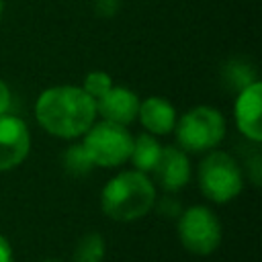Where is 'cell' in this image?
Instances as JSON below:
<instances>
[{"instance_id":"6da1fadb","label":"cell","mask_w":262,"mask_h":262,"mask_svg":"<svg viewBox=\"0 0 262 262\" xmlns=\"http://www.w3.org/2000/svg\"><path fill=\"white\" fill-rule=\"evenodd\" d=\"M96 100L82 86H53L41 92L35 104L37 123L51 135L72 139L84 135L96 119Z\"/></svg>"},{"instance_id":"7a4b0ae2","label":"cell","mask_w":262,"mask_h":262,"mask_svg":"<svg viewBox=\"0 0 262 262\" xmlns=\"http://www.w3.org/2000/svg\"><path fill=\"white\" fill-rule=\"evenodd\" d=\"M154 205H156L154 182L147 178L145 172L139 170H125L113 176L100 192V207L104 215L121 223L141 219L151 211Z\"/></svg>"},{"instance_id":"3957f363","label":"cell","mask_w":262,"mask_h":262,"mask_svg":"<svg viewBox=\"0 0 262 262\" xmlns=\"http://www.w3.org/2000/svg\"><path fill=\"white\" fill-rule=\"evenodd\" d=\"M176 141L186 151H211L225 137V119L213 106H194L176 119Z\"/></svg>"},{"instance_id":"277c9868","label":"cell","mask_w":262,"mask_h":262,"mask_svg":"<svg viewBox=\"0 0 262 262\" xmlns=\"http://www.w3.org/2000/svg\"><path fill=\"white\" fill-rule=\"evenodd\" d=\"M199 186L213 203H227L244 188V176L237 162L225 151H209L199 166Z\"/></svg>"},{"instance_id":"5b68a950","label":"cell","mask_w":262,"mask_h":262,"mask_svg":"<svg viewBox=\"0 0 262 262\" xmlns=\"http://www.w3.org/2000/svg\"><path fill=\"white\" fill-rule=\"evenodd\" d=\"M84 135L86 137H84L82 145L88 151L94 166L115 168V166H121L123 162H127L131 156L133 137L125 125L111 123V121L102 119L100 123H92Z\"/></svg>"},{"instance_id":"8992f818","label":"cell","mask_w":262,"mask_h":262,"mask_svg":"<svg viewBox=\"0 0 262 262\" xmlns=\"http://www.w3.org/2000/svg\"><path fill=\"white\" fill-rule=\"evenodd\" d=\"M178 237L182 246L196 256L213 254L221 244V225L217 215L203 205L188 207L178 219Z\"/></svg>"},{"instance_id":"52a82bcc","label":"cell","mask_w":262,"mask_h":262,"mask_svg":"<svg viewBox=\"0 0 262 262\" xmlns=\"http://www.w3.org/2000/svg\"><path fill=\"white\" fill-rule=\"evenodd\" d=\"M31 149V135L23 119L8 113L0 115V172L25 162Z\"/></svg>"},{"instance_id":"ba28073f","label":"cell","mask_w":262,"mask_h":262,"mask_svg":"<svg viewBox=\"0 0 262 262\" xmlns=\"http://www.w3.org/2000/svg\"><path fill=\"white\" fill-rule=\"evenodd\" d=\"M260 108H262V84H260V80H256L237 92L235 108H233L237 129L248 139H252L256 143L262 139Z\"/></svg>"},{"instance_id":"9c48e42d","label":"cell","mask_w":262,"mask_h":262,"mask_svg":"<svg viewBox=\"0 0 262 262\" xmlns=\"http://www.w3.org/2000/svg\"><path fill=\"white\" fill-rule=\"evenodd\" d=\"M151 172L156 174L158 184L166 192H178L190 180V162L182 149L168 145V147H162L158 164L154 166Z\"/></svg>"},{"instance_id":"30bf717a","label":"cell","mask_w":262,"mask_h":262,"mask_svg":"<svg viewBox=\"0 0 262 262\" xmlns=\"http://www.w3.org/2000/svg\"><path fill=\"white\" fill-rule=\"evenodd\" d=\"M139 111V98L125 86H113L102 98L96 100V113L104 121L119 123V125H129Z\"/></svg>"},{"instance_id":"8fae6325","label":"cell","mask_w":262,"mask_h":262,"mask_svg":"<svg viewBox=\"0 0 262 262\" xmlns=\"http://www.w3.org/2000/svg\"><path fill=\"white\" fill-rule=\"evenodd\" d=\"M137 117L151 135H166L176 125V111L172 102L162 96H149L143 102H139Z\"/></svg>"},{"instance_id":"7c38bea8","label":"cell","mask_w":262,"mask_h":262,"mask_svg":"<svg viewBox=\"0 0 262 262\" xmlns=\"http://www.w3.org/2000/svg\"><path fill=\"white\" fill-rule=\"evenodd\" d=\"M160 151H162L160 141L151 133H141L139 137L133 139V147H131L129 160L133 162L135 170H139V172H151L154 166L158 164Z\"/></svg>"},{"instance_id":"4fadbf2b","label":"cell","mask_w":262,"mask_h":262,"mask_svg":"<svg viewBox=\"0 0 262 262\" xmlns=\"http://www.w3.org/2000/svg\"><path fill=\"white\" fill-rule=\"evenodd\" d=\"M223 82H225V86H229V88L239 92L242 88H246L252 82H256V70L252 68L250 61L231 59L223 68Z\"/></svg>"},{"instance_id":"5bb4252c","label":"cell","mask_w":262,"mask_h":262,"mask_svg":"<svg viewBox=\"0 0 262 262\" xmlns=\"http://www.w3.org/2000/svg\"><path fill=\"white\" fill-rule=\"evenodd\" d=\"M104 239L100 233H88L84 235L76 250H74V262H102L104 258Z\"/></svg>"},{"instance_id":"9a60e30c","label":"cell","mask_w":262,"mask_h":262,"mask_svg":"<svg viewBox=\"0 0 262 262\" xmlns=\"http://www.w3.org/2000/svg\"><path fill=\"white\" fill-rule=\"evenodd\" d=\"M63 166H66V170L72 176H86L94 168V164H92V160H90V156H88V151L84 149L82 143L70 145L66 149V154H63Z\"/></svg>"},{"instance_id":"2e32d148","label":"cell","mask_w":262,"mask_h":262,"mask_svg":"<svg viewBox=\"0 0 262 262\" xmlns=\"http://www.w3.org/2000/svg\"><path fill=\"white\" fill-rule=\"evenodd\" d=\"M111 88H113V80L106 72H90L84 78V86H82V90L94 100L102 98Z\"/></svg>"},{"instance_id":"e0dca14e","label":"cell","mask_w":262,"mask_h":262,"mask_svg":"<svg viewBox=\"0 0 262 262\" xmlns=\"http://www.w3.org/2000/svg\"><path fill=\"white\" fill-rule=\"evenodd\" d=\"M121 2L119 0H94V12L98 16H115L119 12Z\"/></svg>"},{"instance_id":"ac0fdd59","label":"cell","mask_w":262,"mask_h":262,"mask_svg":"<svg viewBox=\"0 0 262 262\" xmlns=\"http://www.w3.org/2000/svg\"><path fill=\"white\" fill-rule=\"evenodd\" d=\"M158 209H160V213H164V215H178V213H180V205H178V201H174L172 196H164V199L160 201Z\"/></svg>"},{"instance_id":"d6986e66","label":"cell","mask_w":262,"mask_h":262,"mask_svg":"<svg viewBox=\"0 0 262 262\" xmlns=\"http://www.w3.org/2000/svg\"><path fill=\"white\" fill-rule=\"evenodd\" d=\"M10 102H12V96H10V88L6 86L4 80H0V115L8 113L10 108Z\"/></svg>"},{"instance_id":"ffe728a7","label":"cell","mask_w":262,"mask_h":262,"mask_svg":"<svg viewBox=\"0 0 262 262\" xmlns=\"http://www.w3.org/2000/svg\"><path fill=\"white\" fill-rule=\"evenodd\" d=\"M0 262H12V248L2 233H0Z\"/></svg>"},{"instance_id":"44dd1931","label":"cell","mask_w":262,"mask_h":262,"mask_svg":"<svg viewBox=\"0 0 262 262\" xmlns=\"http://www.w3.org/2000/svg\"><path fill=\"white\" fill-rule=\"evenodd\" d=\"M248 166H250V174L254 178V184H260V158H258V154H254V158Z\"/></svg>"},{"instance_id":"7402d4cb","label":"cell","mask_w":262,"mask_h":262,"mask_svg":"<svg viewBox=\"0 0 262 262\" xmlns=\"http://www.w3.org/2000/svg\"><path fill=\"white\" fill-rule=\"evenodd\" d=\"M2 8H4V0H0V18H2Z\"/></svg>"},{"instance_id":"603a6c76","label":"cell","mask_w":262,"mask_h":262,"mask_svg":"<svg viewBox=\"0 0 262 262\" xmlns=\"http://www.w3.org/2000/svg\"><path fill=\"white\" fill-rule=\"evenodd\" d=\"M43 262H59V260H43Z\"/></svg>"}]
</instances>
